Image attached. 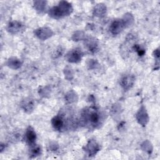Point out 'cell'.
<instances>
[{
  "instance_id": "1",
  "label": "cell",
  "mask_w": 160,
  "mask_h": 160,
  "mask_svg": "<svg viewBox=\"0 0 160 160\" xmlns=\"http://www.w3.org/2000/svg\"><path fill=\"white\" fill-rule=\"evenodd\" d=\"M102 121V114L94 107L86 108L81 112L80 122L82 125L96 128L101 124Z\"/></svg>"
},
{
  "instance_id": "2",
  "label": "cell",
  "mask_w": 160,
  "mask_h": 160,
  "mask_svg": "<svg viewBox=\"0 0 160 160\" xmlns=\"http://www.w3.org/2000/svg\"><path fill=\"white\" fill-rule=\"evenodd\" d=\"M72 11V8L67 1H61L58 6L51 8L49 11V15L54 19L61 18L69 15Z\"/></svg>"
},
{
  "instance_id": "3",
  "label": "cell",
  "mask_w": 160,
  "mask_h": 160,
  "mask_svg": "<svg viewBox=\"0 0 160 160\" xmlns=\"http://www.w3.org/2000/svg\"><path fill=\"white\" fill-rule=\"evenodd\" d=\"M125 28H126V26L122 19H116L111 23L109 29L112 34L116 35L120 33Z\"/></svg>"
},
{
  "instance_id": "4",
  "label": "cell",
  "mask_w": 160,
  "mask_h": 160,
  "mask_svg": "<svg viewBox=\"0 0 160 160\" xmlns=\"http://www.w3.org/2000/svg\"><path fill=\"white\" fill-rule=\"evenodd\" d=\"M34 34L39 39L46 40L52 36L53 32L49 28L42 27L36 29L34 31Z\"/></svg>"
},
{
  "instance_id": "5",
  "label": "cell",
  "mask_w": 160,
  "mask_h": 160,
  "mask_svg": "<svg viewBox=\"0 0 160 160\" xmlns=\"http://www.w3.org/2000/svg\"><path fill=\"white\" fill-rule=\"evenodd\" d=\"M136 119L138 122L142 126H145L149 120L148 113L146 111V108L142 106L136 114Z\"/></svg>"
},
{
  "instance_id": "6",
  "label": "cell",
  "mask_w": 160,
  "mask_h": 160,
  "mask_svg": "<svg viewBox=\"0 0 160 160\" xmlns=\"http://www.w3.org/2000/svg\"><path fill=\"white\" fill-rule=\"evenodd\" d=\"M82 58V53L81 51L78 49H74L69 51L66 54V59L68 61L70 62L76 63L81 61Z\"/></svg>"
},
{
  "instance_id": "7",
  "label": "cell",
  "mask_w": 160,
  "mask_h": 160,
  "mask_svg": "<svg viewBox=\"0 0 160 160\" xmlns=\"http://www.w3.org/2000/svg\"><path fill=\"white\" fill-rule=\"evenodd\" d=\"M85 151L89 156H94L99 151V146L94 140H90L85 146Z\"/></svg>"
},
{
  "instance_id": "8",
  "label": "cell",
  "mask_w": 160,
  "mask_h": 160,
  "mask_svg": "<svg viewBox=\"0 0 160 160\" xmlns=\"http://www.w3.org/2000/svg\"><path fill=\"white\" fill-rule=\"evenodd\" d=\"M134 76L132 74H126L121 79V85L124 90L131 88L134 82Z\"/></svg>"
},
{
  "instance_id": "9",
  "label": "cell",
  "mask_w": 160,
  "mask_h": 160,
  "mask_svg": "<svg viewBox=\"0 0 160 160\" xmlns=\"http://www.w3.org/2000/svg\"><path fill=\"white\" fill-rule=\"evenodd\" d=\"M36 139V134L34 130V129L29 126L26 129L25 133V140L26 142L31 146L35 144V141Z\"/></svg>"
},
{
  "instance_id": "10",
  "label": "cell",
  "mask_w": 160,
  "mask_h": 160,
  "mask_svg": "<svg viewBox=\"0 0 160 160\" xmlns=\"http://www.w3.org/2000/svg\"><path fill=\"white\" fill-rule=\"evenodd\" d=\"M23 28V25L18 21H12L9 23L7 27V30L10 33L16 34L20 32Z\"/></svg>"
},
{
  "instance_id": "11",
  "label": "cell",
  "mask_w": 160,
  "mask_h": 160,
  "mask_svg": "<svg viewBox=\"0 0 160 160\" xmlns=\"http://www.w3.org/2000/svg\"><path fill=\"white\" fill-rule=\"evenodd\" d=\"M86 46L89 51H91L92 52H94L98 49V44L97 41L95 40L94 38H88L86 39Z\"/></svg>"
},
{
  "instance_id": "12",
  "label": "cell",
  "mask_w": 160,
  "mask_h": 160,
  "mask_svg": "<svg viewBox=\"0 0 160 160\" xmlns=\"http://www.w3.org/2000/svg\"><path fill=\"white\" fill-rule=\"evenodd\" d=\"M106 12V7L103 4H97L94 9V14L98 17H103Z\"/></svg>"
},
{
  "instance_id": "13",
  "label": "cell",
  "mask_w": 160,
  "mask_h": 160,
  "mask_svg": "<svg viewBox=\"0 0 160 160\" xmlns=\"http://www.w3.org/2000/svg\"><path fill=\"white\" fill-rule=\"evenodd\" d=\"M7 64L12 69H18L21 66V62L16 58H11L8 59Z\"/></svg>"
},
{
  "instance_id": "14",
  "label": "cell",
  "mask_w": 160,
  "mask_h": 160,
  "mask_svg": "<svg viewBox=\"0 0 160 160\" xmlns=\"http://www.w3.org/2000/svg\"><path fill=\"white\" fill-rule=\"evenodd\" d=\"M22 107L24 109L25 111H27V112H31V111H32V109L34 108L33 101L31 99L24 100L22 102Z\"/></svg>"
},
{
  "instance_id": "15",
  "label": "cell",
  "mask_w": 160,
  "mask_h": 160,
  "mask_svg": "<svg viewBox=\"0 0 160 160\" xmlns=\"http://www.w3.org/2000/svg\"><path fill=\"white\" fill-rule=\"evenodd\" d=\"M34 8L39 12H42L44 11L46 5V1H36L34 2Z\"/></svg>"
},
{
  "instance_id": "16",
  "label": "cell",
  "mask_w": 160,
  "mask_h": 160,
  "mask_svg": "<svg viewBox=\"0 0 160 160\" xmlns=\"http://www.w3.org/2000/svg\"><path fill=\"white\" fill-rule=\"evenodd\" d=\"M65 99L68 102L72 103V102H74L77 101L78 96L74 91H71L66 94V95L65 96Z\"/></svg>"
},
{
  "instance_id": "17",
  "label": "cell",
  "mask_w": 160,
  "mask_h": 160,
  "mask_svg": "<svg viewBox=\"0 0 160 160\" xmlns=\"http://www.w3.org/2000/svg\"><path fill=\"white\" fill-rule=\"evenodd\" d=\"M41 149L39 146L36 145L35 144L31 146V149H30V155L32 157H36L37 156H39L41 154Z\"/></svg>"
},
{
  "instance_id": "18",
  "label": "cell",
  "mask_w": 160,
  "mask_h": 160,
  "mask_svg": "<svg viewBox=\"0 0 160 160\" xmlns=\"http://www.w3.org/2000/svg\"><path fill=\"white\" fill-rule=\"evenodd\" d=\"M122 19L124 21V23L126 24V28L128 27V26H130L133 23V21H134L133 16L131 14H129V13L126 14L124 16V18H122Z\"/></svg>"
},
{
  "instance_id": "19",
  "label": "cell",
  "mask_w": 160,
  "mask_h": 160,
  "mask_svg": "<svg viewBox=\"0 0 160 160\" xmlns=\"http://www.w3.org/2000/svg\"><path fill=\"white\" fill-rule=\"evenodd\" d=\"M84 33L82 31H76L72 35V39L74 41H78L83 39L84 38Z\"/></svg>"
},
{
  "instance_id": "20",
  "label": "cell",
  "mask_w": 160,
  "mask_h": 160,
  "mask_svg": "<svg viewBox=\"0 0 160 160\" xmlns=\"http://www.w3.org/2000/svg\"><path fill=\"white\" fill-rule=\"evenodd\" d=\"M142 148L144 151L148 152H151L152 151V146L148 141L144 142V143L142 144Z\"/></svg>"
},
{
  "instance_id": "21",
  "label": "cell",
  "mask_w": 160,
  "mask_h": 160,
  "mask_svg": "<svg viewBox=\"0 0 160 160\" xmlns=\"http://www.w3.org/2000/svg\"><path fill=\"white\" fill-rule=\"evenodd\" d=\"M97 61H96L95 60H93V59H91V61H89V62L88 64L89 66V68L91 69H92V68H95L96 66V64H97Z\"/></svg>"
}]
</instances>
